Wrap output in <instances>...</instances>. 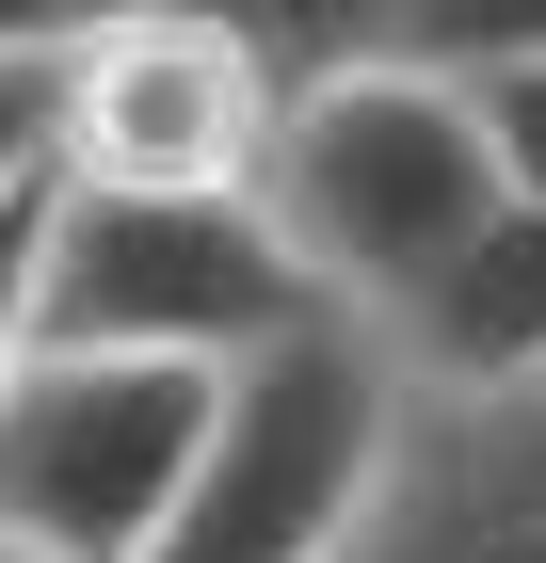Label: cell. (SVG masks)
<instances>
[{"label": "cell", "instance_id": "8fae6325", "mask_svg": "<svg viewBox=\"0 0 546 563\" xmlns=\"http://www.w3.org/2000/svg\"><path fill=\"white\" fill-rule=\"evenodd\" d=\"M0 563H48V548H16V531H0Z\"/></svg>", "mask_w": 546, "mask_h": 563}, {"label": "cell", "instance_id": "277c9868", "mask_svg": "<svg viewBox=\"0 0 546 563\" xmlns=\"http://www.w3.org/2000/svg\"><path fill=\"white\" fill-rule=\"evenodd\" d=\"M290 65L274 16H81L65 65V194H274Z\"/></svg>", "mask_w": 546, "mask_h": 563}, {"label": "cell", "instance_id": "5b68a950", "mask_svg": "<svg viewBox=\"0 0 546 563\" xmlns=\"http://www.w3.org/2000/svg\"><path fill=\"white\" fill-rule=\"evenodd\" d=\"M210 371H113V354H33L0 387V531L48 563H145L177 483L210 451Z\"/></svg>", "mask_w": 546, "mask_h": 563}, {"label": "cell", "instance_id": "30bf717a", "mask_svg": "<svg viewBox=\"0 0 546 563\" xmlns=\"http://www.w3.org/2000/svg\"><path fill=\"white\" fill-rule=\"evenodd\" d=\"M48 225H65V177L0 210V387H16V371L48 354Z\"/></svg>", "mask_w": 546, "mask_h": 563}, {"label": "cell", "instance_id": "8992f818", "mask_svg": "<svg viewBox=\"0 0 546 563\" xmlns=\"http://www.w3.org/2000/svg\"><path fill=\"white\" fill-rule=\"evenodd\" d=\"M354 563H546V387H499V402L419 387Z\"/></svg>", "mask_w": 546, "mask_h": 563}, {"label": "cell", "instance_id": "3957f363", "mask_svg": "<svg viewBox=\"0 0 546 563\" xmlns=\"http://www.w3.org/2000/svg\"><path fill=\"white\" fill-rule=\"evenodd\" d=\"M305 322H337L322 274L290 258L274 194H65L48 225V354H113V371H257Z\"/></svg>", "mask_w": 546, "mask_h": 563}, {"label": "cell", "instance_id": "6da1fadb", "mask_svg": "<svg viewBox=\"0 0 546 563\" xmlns=\"http://www.w3.org/2000/svg\"><path fill=\"white\" fill-rule=\"evenodd\" d=\"M274 65H290L274 225H290V258L322 274L337 322H370V339L402 354V322H419V306L482 258V225L514 210L499 145H482V97L450 81L434 33H386V16H322V33L274 16Z\"/></svg>", "mask_w": 546, "mask_h": 563}, {"label": "cell", "instance_id": "ba28073f", "mask_svg": "<svg viewBox=\"0 0 546 563\" xmlns=\"http://www.w3.org/2000/svg\"><path fill=\"white\" fill-rule=\"evenodd\" d=\"M434 48H450V81L482 97V145H499L514 210H546V16L531 33H434Z\"/></svg>", "mask_w": 546, "mask_h": 563}, {"label": "cell", "instance_id": "9c48e42d", "mask_svg": "<svg viewBox=\"0 0 546 563\" xmlns=\"http://www.w3.org/2000/svg\"><path fill=\"white\" fill-rule=\"evenodd\" d=\"M65 65H81V16H33V33H0V210L65 177Z\"/></svg>", "mask_w": 546, "mask_h": 563}, {"label": "cell", "instance_id": "52a82bcc", "mask_svg": "<svg viewBox=\"0 0 546 563\" xmlns=\"http://www.w3.org/2000/svg\"><path fill=\"white\" fill-rule=\"evenodd\" d=\"M402 371L434 402H499V387H546V210H499L482 258L402 322Z\"/></svg>", "mask_w": 546, "mask_h": 563}, {"label": "cell", "instance_id": "7a4b0ae2", "mask_svg": "<svg viewBox=\"0 0 546 563\" xmlns=\"http://www.w3.org/2000/svg\"><path fill=\"white\" fill-rule=\"evenodd\" d=\"M402 419H419V371L370 322H305L290 354L225 371L210 451L145 563H354L386 467H402Z\"/></svg>", "mask_w": 546, "mask_h": 563}]
</instances>
